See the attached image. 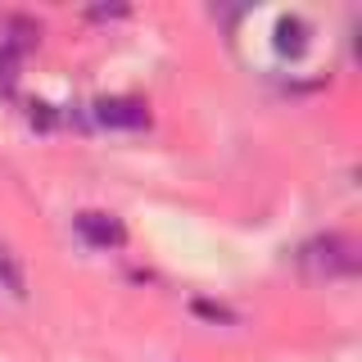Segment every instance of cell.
<instances>
[{
    "label": "cell",
    "mask_w": 362,
    "mask_h": 362,
    "mask_svg": "<svg viewBox=\"0 0 362 362\" xmlns=\"http://www.w3.org/2000/svg\"><path fill=\"white\" fill-rule=\"evenodd\" d=\"M299 263L313 276H349V272H358V249L344 235H317L299 249Z\"/></svg>",
    "instance_id": "cell-1"
},
{
    "label": "cell",
    "mask_w": 362,
    "mask_h": 362,
    "mask_svg": "<svg viewBox=\"0 0 362 362\" xmlns=\"http://www.w3.org/2000/svg\"><path fill=\"white\" fill-rule=\"evenodd\" d=\"M73 226H77V235H82L86 245H95V249H109V245H122V226L109 218V213H95V209H86V213H77L73 218Z\"/></svg>",
    "instance_id": "cell-2"
},
{
    "label": "cell",
    "mask_w": 362,
    "mask_h": 362,
    "mask_svg": "<svg viewBox=\"0 0 362 362\" xmlns=\"http://www.w3.org/2000/svg\"><path fill=\"white\" fill-rule=\"evenodd\" d=\"M95 122H105V127H145L150 113H145V105H136V100H100Z\"/></svg>",
    "instance_id": "cell-3"
},
{
    "label": "cell",
    "mask_w": 362,
    "mask_h": 362,
    "mask_svg": "<svg viewBox=\"0 0 362 362\" xmlns=\"http://www.w3.org/2000/svg\"><path fill=\"white\" fill-rule=\"evenodd\" d=\"M0 276H5V281H9V290H14V294L23 290V276H18V267H14V263H9V254H5V249H0Z\"/></svg>",
    "instance_id": "cell-4"
}]
</instances>
